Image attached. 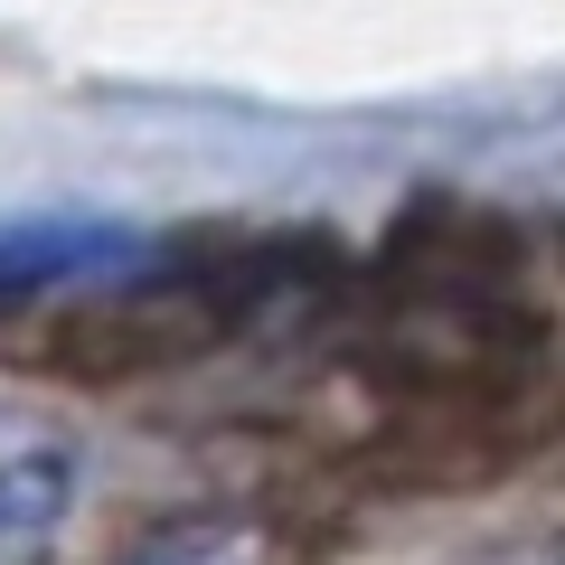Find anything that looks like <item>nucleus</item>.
Masks as SVG:
<instances>
[{
    "instance_id": "f257e3e1",
    "label": "nucleus",
    "mask_w": 565,
    "mask_h": 565,
    "mask_svg": "<svg viewBox=\"0 0 565 565\" xmlns=\"http://www.w3.org/2000/svg\"><path fill=\"white\" fill-rule=\"evenodd\" d=\"M132 255H141L132 226H114V217H10L0 226V311L76 292V282H104Z\"/></svg>"
},
{
    "instance_id": "f03ea898",
    "label": "nucleus",
    "mask_w": 565,
    "mask_h": 565,
    "mask_svg": "<svg viewBox=\"0 0 565 565\" xmlns=\"http://www.w3.org/2000/svg\"><path fill=\"white\" fill-rule=\"evenodd\" d=\"M66 509H76V452H66L57 434L0 444V565L47 556V537L66 527Z\"/></svg>"
},
{
    "instance_id": "7ed1b4c3",
    "label": "nucleus",
    "mask_w": 565,
    "mask_h": 565,
    "mask_svg": "<svg viewBox=\"0 0 565 565\" xmlns=\"http://www.w3.org/2000/svg\"><path fill=\"white\" fill-rule=\"evenodd\" d=\"M114 565H274V527L245 509H170Z\"/></svg>"
},
{
    "instance_id": "20e7f679",
    "label": "nucleus",
    "mask_w": 565,
    "mask_h": 565,
    "mask_svg": "<svg viewBox=\"0 0 565 565\" xmlns=\"http://www.w3.org/2000/svg\"><path fill=\"white\" fill-rule=\"evenodd\" d=\"M490 565H556L546 546H509V556H490Z\"/></svg>"
}]
</instances>
